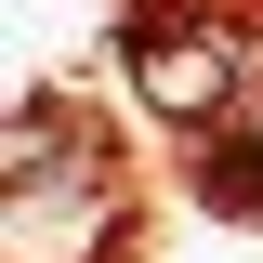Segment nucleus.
<instances>
[{
    "instance_id": "nucleus-1",
    "label": "nucleus",
    "mask_w": 263,
    "mask_h": 263,
    "mask_svg": "<svg viewBox=\"0 0 263 263\" xmlns=\"http://www.w3.org/2000/svg\"><path fill=\"white\" fill-rule=\"evenodd\" d=\"M119 158L79 105H13V263H105Z\"/></svg>"
},
{
    "instance_id": "nucleus-3",
    "label": "nucleus",
    "mask_w": 263,
    "mask_h": 263,
    "mask_svg": "<svg viewBox=\"0 0 263 263\" xmlns=\"http://www.w3.org/2000/svg\"><path fill=\"white\" fill-rule=\"evenodd\" d=\"M211 197H237V211H263V105L237 119V158H211Z\"/></svg>"
},
{
    "instance_id": "nucleus-2",
    "label": "nucleus",
    "mask_w": 263,
    "mask_h": 263,
    "mask_svg": "<svg viewBox=\"0 0 263 263\" xmlns=\"http://www.w3.org/2000/svg\"><path fill=\"white\" fill-rule=\"evenodd\" d=\"M119 40H132V92L171 132H211V119H237V92H263V40L237 13H145Z\"/></svg>"
}]
</instances>
